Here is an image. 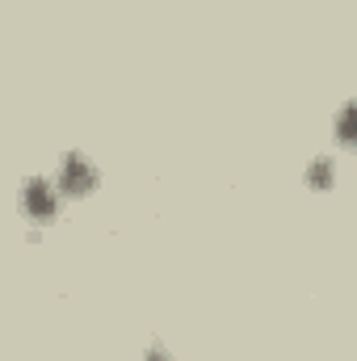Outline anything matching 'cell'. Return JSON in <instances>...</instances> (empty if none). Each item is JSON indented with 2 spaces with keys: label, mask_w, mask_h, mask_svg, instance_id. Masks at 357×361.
<instances>
[{
  "label": "cell",
  "mask_w": 357,
  "mask_h": 361,
  "mask_svg": "<svg viewBox=\"0 0 357 361\" xmlns=\"http://www.w3.org/2000/svg\"><path fill=\"white\" fill-rule=\"evenodd\" d=\"M59 177H63L59 180V189H68V193H89L92 189V169L80 160V156H68Z\"/></svg>",
  "instance_id": "6da1fadb"
},
{
  "label": "cell",
  "mask_w": 357,
  "mask_h": 361,
  "mask_svg": "<svg viewBox=\"0 0 357 361\" xmlns=\"http://www.w3.org/2000/svg\"><path fill=\"white\" fill-rule=\"evenodd\" d=\"M311 177H315V185H328V164H324V160H320V164H315V169H311Z\"/></svg>",
  "instance_id": "277c9868"
},
{
  "label": "cell",
  "mask_w": 357,
  "mask_h": 361,
  "mask_svg": "<svg viewBox=\"0 0 357 361\" xmlns=\"http://www.w3.org/2000/svg\"><path fill=\"white\" fill-rule=\"evenodd\" d=\"M337 135H341V143L357 147V105H349V109L337 118Z\"/></svg>",
  "instance_id": "3957f363"
},
{
  "label": "cell",
  "mask_w": 357,
  "mask_h": 361,
  "mask_svg": "<svg viewBox=\"0 0 357 361\" xmlns=\"http://www.w3.org/2000/svg\"><path fill=\"white\" fill-rule=\"evenodd\" d=\"M25 210H38V219H51L55 214V197L47 193V185L34 180V189H25Z\"/></svg>",
  "instance_id": "7a4b0ae2"
}]
</instances>
